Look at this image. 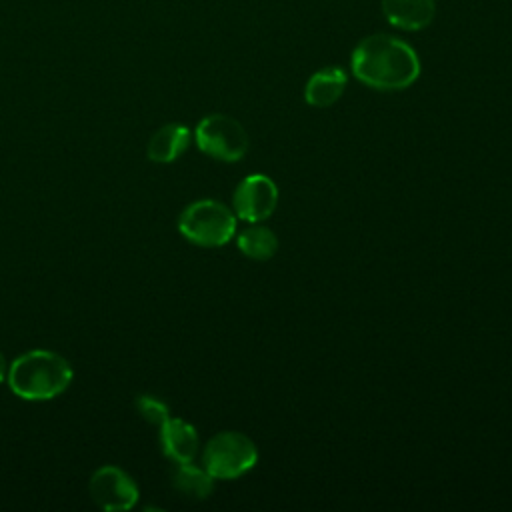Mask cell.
Masks as SVG:
<instances>
[{
    "label": "cell",
    "instance_id": "6da1fadb",
    "mask_svg": "<svg viewBox=\"0 0 512 512\" xmlns=\"http://www.w3.org/2000/svg\"><path fill=\"white\" fill-rule=\"evenodd\" d=\"M354 76L376 90H402L420 76V60L410 44L390 34H372L352 52Z\"/></svg>",
    "mask_w": 512,
    "mask_h": 512
},
{
    "label": "cell",
    "instance_id": "7a4b0ae2",
    "mask_svg": "<svg viewBox=\"0 0 512 512\" xmlns=\"http://www.w3.org/2000/svg\"><path fill=\"white\" fill-rule=\"evenodd\" d=\"M70 362L52 350H30L16 358L6 374L10 390L30 402L52 400L72 382Z\"/></svg>",
    "mask_w": 512,
    "mask_h": 512
},
{
    "label": "cell",
    "instance_id": "3957f363",
    "mask_svg": "<svg viewBox=\"0 0 512 512\" xmlns=\"http://www.w3.org/2000/svg\"><path fill=\"white\" fill-rule=\"evenodd\" d=\"M178 230L196 246L218 248L232 240L236 232V216L222 202L196 200L182 210Z\"/></svg>",
    "mask_w": 512,
    "mask_h": 512
},
{
    "label": "cell",
    "instance_id": "277c9868",
    "mask_svg": "<svg viewBox=\"0 0 512 512\" xmlns=\"http://www.w3.org/2000/svg\"><path fill=\"white\" fill-rule=\"evenodd\" d=\"M256 444L242 432H218L208 440L202 454V464L212 478L232 480L256 466Z\"/></svg>",
    "mask_w": 512,
    "mask_h": 512
},
{
    "label": "cell",
    "instance_id": "5b68a950",
    "mask_svg": "<svg viewBox=\"0 0 512 512\" xmlns=\"http://www.w3.org/2000/svg\"><path fill=\"white\" fill-rule=\"evenodd\" d=\"M194 138L204 154L222 162H238L248 150V134L244 126L226 114H210L202 118Z\"/></svg>",
    "mask_w": 512,
    "mask_h": 512
},
{
    "label": "cell",
    "instance_id": "8992f818",
    "mask_svg": "<svg viewBox=\"0 0 512 512\" xmlns=\"http://www.w3.org/2000/svg\"><path fill=\"white\" fill-rule=\"evenodd\" d=\"M90 496L106 512L130 510L138 502V486L118 466H102L90 478Z\"/></svg>",
    "mask_w": 512,
    "mask_h": 512
},
{
    "label": "cell",
    "instance_id": "52a82bcc",
    "mask_svg": "<svg viewBox=\"0 0 512 512\" xmlns=\"http://www.w3.org/2000/svg\"><path fill=\"white\" fill-rule=\"evenodd\" d=\"M232 202L238 218L250 224L262 222L278 204V188L266 174H250L236 186Z\"/></svg>",
    "mask_w": 512,
    "mask_h": 512
},
{
    "label": "cell",
    "instance_id": "ba28073f",
    "mask_svg": "<svg viewBox=\"0 0 512 512\" xmlns=\"http://www.w3.org/2000/svg\"><path fill=\"white\" fill-rule=\"evenodd\" d=\"M160 446L170 460L192 462L198 452L196 428L182 418H168L160 426Z\"/></svg>",
    "mask_w": 512,
    "mask_h": 512
},
{
    "label": "cell",
    "instance_id": "9c48e42d",
    "mask_svg": "<svg viewBox=\"0 0 512 512\" xmlns=\"http://www.w3.org/2000/svg\"><path fill=\"white\" fill-rule=\"evenodd\" d=\"M386 20L402 30H422L436 14L434 0H382Z\"/></svg>",
    "mask_w": 512,
    "mask_h": 512
},
{
    "label": "cell",
    "instance_id": "30bf717a",
    "mask_svg": "<svg viewBox=\"0 0 512 512\" xmlns=\"http://www.w3.org/2000/svg\"><path fill=\"white\" fill-rule=\"evenodd\" d=\"M346 88V74L338 66H328L314 72L304 88V100L310 106L326 108L332 106Z\"/></svg>",
    "mask_w": 512,
    "mask_h": 512
},
{
    "label": "cell",
    "instance_id": "8fae6325",
    "mask_svg": "<svg viewBox=\"0 0 512 512\" xmlns=\"http://www.w3.org/2000/svg\"><path fill=\"white\" fill-rule=\"evenodd\" d=\"M190 144V130L184 124H166L154 132L148 142L146 154L152 162L168 164L174 162Z\"/></svg>",
    "mask_w": 512,
    "mask_h": 512
},
{
    "label": "cell",
    "instance_id": "7c38bea8",
    "mask_svg": "<svg viewBox=\"0 0 512 512\" xmlns=\"http://www.w3.org/2000/svg\"><path fill=\"white\" fill-rule=\"evenodd\" d=\"M172 486L190 500H204L214 490V478L206 468H198L192 462H176L172 470Z\"/></svg>",
    "mask_w": 512,
    "mask_h": 512
},
{
    "label": "cell",
    "instance_id": "4fadbf2b",
    "mask_svg": "<svg viewBox=\"0 0 512 512\" xmlns=\"http://www.w3.org/2000/svg\"><path fill=\"white\" fill-rule=\"evenodd\" d=\"M236 242L240 252L252 260H270L278 250L276 234L268 226H262L256 222L254 226H248L246 230H242Z\"/></svg>",
    "mask_w": 512,
    "mask_h": 512
},
{
    "label": "cell",
    "instance_id": "5bb4252c",
    "mask_svg": "<svg viewBox=\"0 0 512 512\" xmlns=\"http://www.w3.org/2000/svg\"><path fill=\"white\" fill-rule=\"evenodd\" d=\"M136 410L146 422H150L158 428L170 418V408L166 406V402H162L160 398L150 396V394H142L136 398Z\"/></svg>",
    "mask_w": 512,
    "mask_h": 512
},
{
    "label": "cell",
    "instance_id": "9a60e30c",
    "mask_svg": "<svg viewBox=\"0 0 512 512\" xmlns=\"http://www.w3.org/2000/svg\"><path fill=\"white\" fill-rule=\"evenodd\" d=\"M6 374H8V368H6V360H4V356H2V352H0V384L4 382Z\"/></svg>",
    "mask_w": 512,
    "mask_h": 512
}]
</instances>
